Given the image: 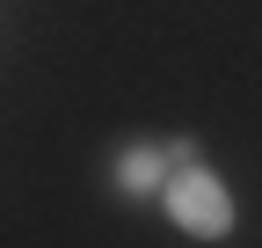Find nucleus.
<instances>
[{
    "label": "nucleus",
    "mask_w": 262,
    "mask_h": 248,
    "mask_svg": "<svg viewBox=\"0 0 262 248\" xmlns=\"http://www.w3.org/2000/svg\"><path fill=\"white\" fill-rule=\"evenodd\" d=\"M168 168H175V153H160V146H124L110 175H117V190H131V197H160Z\"/></svg>",
    "instance_id": "obj_2"
},
{
    "label": "nucleus",
    "mask_w": 262,
    "mask_h": 248,
    "mask_svg": "<svg viewBox=\"0 0 262 248\" xmlns=\"http://www.w3.org/2000/svg\"><path fill=\"white\" fill-rule=\"evenodd\" d=\"M160 204H168V219L189 241H226L233 234V190H226L204 161H175L168 182H160Z\"/></svg>",
    "instance_id": "obj_1"
}]
</instances>
